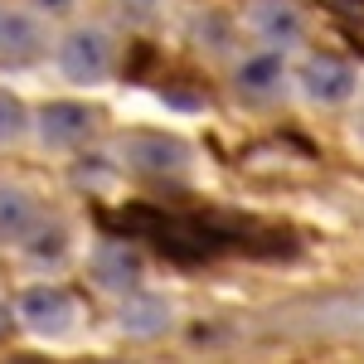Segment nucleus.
<instances>
[{
    "mask_svg": "<svg viewBox=\"0 0 364 364\" xmlns=\"http://www.w3.org/2000/svg\"><path fill=\"white\" fill-rule=\"evenodd\" d=\"M58 68L68 83H102L107 68H112V39L107 29L83 25V29H68L63 44H58Z\"/></svg>",
    "mask_w": 364,
    "mask_h": 364,
    "instance_id": "1",
    "label": "nucleus"
},
{
    "mask_svg": "<svg viewBox=\"0 0 364 364\" xmlns=\"http://www.w3.org/2000/svg\"><path fill=\"white\" fill-rule=\"evenodd\" d=\"M97 132V112L83 102H49L39 112V141L54 146V151H73Z\"/></svg>",
    "mask_w": 364,
    "mask_h": 364,
    "instance_id": "2",
    "label": "nucleus"
},
{
    "mask_svg": "<svg viewBox=\"0 0 364 364\" xmlns=\"http://www.w3.org/2000/svg\"><path fill=\"white\" fill-rule=\"evenodd\" d=\"M73 311L78 306H73V296L63 287H29L20 296V321L29 331H39V336H63L73 326Z\"/></svg>",
    "mask_w": 364,
    "mask_h": 364,
    "instance_id": "3",
    "label": "nucleus"
},
{
    "mask_svg": "<svg viewBox=\"0 0 364 364\" xmlns=\"http://www.w3.org/2000/svg\"><path fill=\"white\" fill-rule=\"evenodd\" d=\"M296 78L306 87V97H316V102H345V97L355 92V68H350L345 58H331V54L306 58V63L296 68Z\"/></svg>",
    "mask_w": 364,
    "mask_h": 364,
    "instance_id": "4",
    "label": "nucleus"
},
{
    "mask_svg": "<svg viewBox=\"0 0 364 364\" xmlns=\"http://www.w3.org/2000/svg\"><path fill=\"white\" fill-rule=\"evenodd\" d=\"M49 228L44 219V209L25 195V190H0V238H10V243H29V238H39Z\"/></svg>",
    "mask_w": 364,
    "mask_h": 364,
    "instance_id": "5",
    "label": "nucleus"
},
{
    "mask_svg": "<svg viewBox=\"0 0 364 364\" xmlns=\"http://www.w3.org/2000/svg\"><path fill=\"white\" fill-rule=\"evenodd\" d=\"M248 25L262 34V39H272V44H296L301 39V10L291 5V0H252L248 5Z\"/></svg>",
    "mask_w": 364,
    "mask_h": 364,
    "instance_id": "6",
    "label": "nucleus"
},
{
    "mask_svg": "<svg viewBox=\"0 0 364 364\" xmlns=\"http://www.w3.org/2000/svg\"><path fill=\"white\" fill-rule=\"evenodd\" d=\"M185 141H175V136H132L127 141V161L136 170H151V175H161V170H180L185 166Z\"/></svg>",
    "mask_w": 364,
    "mask_h": 364,
    "instance_id": "7",
    "label": "nucleus"
},
{
    "mask_svg": "<svg viewBox=\"0 0 364 364\" xmlns=\"http://www.w3.org/2000/svg\"><path fill=\"white\" fill-rule=\"evenodd\" d=\"M34 54H39V29H34V20L5 10V20H0V58L25 63V58H34Z\"/></svg>",
    "mask_w": 364,
    "mask_h": 364,
    "instance_id": "8",
    "label": "nucleus"
},
{
    "mask_svg": "<svg viewBox=\"0 0 364 364\" xmlns=\"http://www.w3.org/2000/svg\"><path fill=\"white\" fill-rule=\"evenodd\" d=\"M238 83L252 87V92H267L272 83H282V54L272 49V54H252L243 68H238Z\"/></svg>",
    "mask_w": 364,
    "mask_h": 364,
    "instance_id": "9",
    "label": "nucleus"
},
{
    "mask_svg": "<svg viewBox=\"0 0 364 364\" xmlns=\"http://www.w3.org/2000/svg\"><path fill=\"white\" fill-rule=\"evenodd\" d=\"M29 127V112L25 102L15 97V92H0V146H10V141H20Z\"/></svg>",
    "mask_w": 364,
    "mask_h": 364,
    "instance_id": "10",
    "label": "nucleus"
},
{
    "mask_svg": "<svg viewBox=\"0 0 364 364\" xmlns=\"http://www.w3.org/2000/svg\"><path fill=\"white\" fill-rule=\"evenodd\" d=\"M97 272H102V277L107 282H136V257H132V252H122V248H102L97 252Z\"/></svg>",
    "mask_w": 364,
    "mask_h": 364,
    "instance_id": "11",
    "label": "nucleus"
},
{
    "mask_svg": "<svg viewBox=\"0 0 364 364\" xmlns=\"http://www.w3.org/2000/svg\"><path fill=\"white\" fill-rule=\"evenodd\" d=\"M29 5H34V10H44V15H68L78 0H29Z\"/></svg>",
    "mask_w": 364,
    "mask_h": 364,
    "instance_id": "12",
    "label": "nucleus"
},
{
    "mask_svg": "<svg viewBox=\"0 0 364 364\" xmlns=\"http://www.w3.org/2000/svg\"><path fill=\"white\" fill-rule=\"evenodd\" d=\"M122 5H136V10H151V5H161V0H122Z\"/></svg>",
    "mask_w": 364,
    "mask_h": 364,
    "instance_id": "13",
    "label": "nucleus"
},
{
    "mask_svg": "<svg viewBox=\"0 0 364 364\" xmlns=\"http://www.w3.org/2000/svg\"><path fill=\"white\" fill-rule=\"evenodd\" d=\"M0 20H5V5H0Z\"/></svg>",
    "mask_w": 364,
    "mask_h": 364,
    "instance_id": "14",
    "label": "nucleus"
}]
</instances>
